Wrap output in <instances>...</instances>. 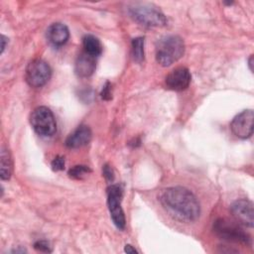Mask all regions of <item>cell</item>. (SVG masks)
<instances>
[{
  "label": "cell",
  "mask_w": 254,
  "mask_h": 254,
  "mask_svg": "<svg viewBox=\"0 0 254 254\" xmlns=\"http://www.w3.org/2000/svg\"><path fill=\"white\" fill-rule=\"evenodd\" d=\"M253 110H243L232 119L230 129L236 137L240 139H247L253 134Z\"/></svg>",
  "instance_id": "cell-8"
},
{
  "label": "cell",
  "mask_w": 254,
  "mask_h": 254,
  "mask_svg": "<svg viewBox=\"0 0 254 254\" xmlns=\"http://www.w3.org/2000/svg\"><path fill=\"white\" fill-rule=\"evenodd\" d=\"M52 75V69L49 64L43 60L36 59L30 62L26 67L25 78L32 87L44 86Z\"/></svg>",
  "instance_id": "cell-7"
},
{
  "label": "cell",
  "mask_w": 254,
  "mask_h": 254,
  "mask_svg": "<svg viewBox=\"0 0 254 254\" xmlns=\"http://www.w3.org/2000/svg\"><path fill=\"white\" fill-rule=\"evenodd\" d=\"M13 171V163L9 150L6 147L1 148L0 153V174L2 180H9Z\"/></svg>",
  "instance_id": "cell-14"
},
{
  "label": "cell",
  "mask_w": 254,
  "mask_h": 254,
  "mask_svg": "<svg viewBox=\"0 0 254 254\" xmlns=\"http://www.w3.org/2000/svg\"><path fill=\"white\" fill-rule=\"evenodd\" d=\"M230 210L236 221L242 225L253 227L254 211L253 203L248 199H237L230 205Z\"/></svg>",
  "instance_id": "cell-9"
},
{
  "label": "cell",
  "mask_w": 254,
  "mask_h": 254,
  "mask_svg": "<svg viewBox=\"0 0 254 254\" xmlns=\"http://www.w3.org/2000/svg\"><path fill=\"white\" fill-rule=\"evenodd\" d=\"M130 17L145 27H163L167 24L165 15L148 3H133L128 7Z\"/></svg>",
  "instance_id": "cell-3"
},
{
  "label": "cell",
  "mask_w": 254,
  "mask_h": 254,
  "mask_svg": "<svg viewBox=\"0 0 254 254\" xmlns=\"http://www.w3.org/2000/svg\"><path fill=\"white\" fill-rule=\"evenodd\" d=\"M123 196V189L120 185H111L107 189V205L109 213L114 225L123 230L126 225V219L123 208L121 206Z\"/></svg>",
  "instance_id": "cell-6"
},
{
  "label": "cell",
  "mask_w": 254,
  "mask_h": 254,
  "mask_svg": "<svg viewBox=\"0 0 254 254\" xmlns=\"http://www.w3.org/2000/svg\"><path fill=\"white\" fill-rule=\"evenodd\" d=\"M124 251H125L126 253H129V254H136V253H138V252H137V250H136L132 245H130V244L125 245Z\"/></svg>",
  "instance_id": "cell-22"
},
{
  "label": "cell",
  "mask_w": 254,
  "mask_h": 254,
  "mask_svg": "<svg viewBox=\"0 0 254 254\" xmlns=\"http://www.w3.org/2000/svg\"><path fill=\"white\" fill-rule=\"evenodd\" d=\"M47 39L55 47L64 46L69 38V31L64 24L54 23L47 29Z\"/></svg>",
  "instance_id": "cell-12"
},
{
  "label": "cell",
  "mask_w": 254,
  "mask_h": 254,
  "mask_svg": "<svg viewBox=\"0 0 254 254\" xmlns=\"http://www.w3.org/2000/svg\"><path fill=\"white\" fill-rule=\"evenodd\" d=\"M92 137L90 128L87 125H79L65 139V146L70 149H76L87 145Z\"/></svg>",
  "instance_id": "cell-11"
},
{
  "label": "cell",
  "mask_w": 254,
  "mask_h": 254,
  "mask_svg": "<svg viewBox=\"0 0 254 254\" xmlns=\"http://www.w3.org/2000/svg\"><path fill=\"white\" fill-rule=\"evenodd\" d=\"M51 167L54 171H62L64 169V158L62 156H57L51 163Z\"/></svg>",
  "instance_id": "cell-18"
},
{
  "label": "cell",
  "mask_w": 254,
  "mask_h": 254,
  "mask_svg": "<svg viewBox=\"0 0 254 254\" xmlns=\"http://www.w3.org/2000/svg\"><path fill=\"white\" fill-rule=\"evenodd\" d=\"M82 45H83L84 53L94 58L100 56L103 50L101 42L92 35L84 36L82 39Z\"/></svg>",
  "instance_id": "cell-15"
},
{
  "label": "cell",
  "mask_w": 254,
  "mask_h": 254,
  "mask_svg": "<svg viewBox=\"0 0 254 254\" xmlns=\"http://www.w3.org/2000/svg\"><path fill=\"white\" fill-rule=\"evenodd\" d=\"M30 123L35 132L42 137H51L56 133L57 122L50 108L39 106L30 116Z\"/></svg>",
  "instance_id": "cell-5"
},
{
  "label": "cell",
  "mask_w": 254,
  "mask_h": 254,
  "mask_svg": "<svg viewBox=\"0 0 254 254\" xmlns=\"http://www.w3.org/2000/svg\"><path fill=\"white\" fill-rule=\"evenodd\" d=\"M184 40L177 35L165 36L156 44V61L162 66L173 64L184 56Z\"/></svg>",
  "instance_id": "cell-2"
},
{
  "label": "cell",
  "mask_w": 254,
  "mask_h": 254,
  "mask_svg": "<svg viewBox=\"0 0 254 254\" xmlns=\"http://www.w3.org/2000/svg\"><path fill=\"white\" fill-rule=\"evenodd\" d=\"M213 231L221 239L246 245L251 244L250 235L244 231L239 222L226 218H218L213 223Z\"/></svg>",
  "instance_id": "cell-4"
},
{
  "label": "cell",
  "mask_w": 254,
  "mask_h": 254,
  "mask_svg": "<svg viewBox=\"0 0 254 254\" xmlns=\"http://www.w3.org/2000/svg\"><path fill=\"white\" fill-rule=\"evenodd\" d=\"M34 248L40 252H51L52 251V248H51L49 242L46 240H38L37 242H35Z\"/></svg>",
  "instance_id": "cell-19"
},
{
  "label": "cell",
  "mask_w": 254,
  "mask_h": 254,
  "mask_svg": "<svg viewBox=\"0 0 254 254\" xmlns=\"http://www.w3.org/2000/svg\"><path fill=\"white\" fill-rule=\"evenodd\" d=\"M191 75L187 67L180 66L173 69L166 76V86L167 88L175 91H181L186 89L190 83Z\"/></svg>",
  "instance_id": "cell-10"
},
{
  "label": "cell",
  "mask_w": 254,
  "mask_h": 254,
  "mask_svg": "<svg viewBox=\"0 0 254 254\" xmlns=\"http://www.w3.org/2000/svg\"><path fill=\"white\" fill-rule=\"evenodd\" d=\"M102 174H103V177L105 178V180L108 182V183H111L113 182L114 180V173H113V170L112 168L109 166V165H104L103 168H102Z\"/></svg>",
  "instance_id": "cell-20"
},
{
  "label": "cell",
  "mask_w": 254,
  "mask_h": 254,
  "mask_svg": "<svg viewBox=\"0 0 254 254\" xmlns=\"http://www.w3.org/2000/svg\"><path fill=\"white\" fill-rule=\"evenodd\" d=\"M100 95H101V98L104 99V100H109V99H111L112 95H111V84H110V82L107 81V82L103 85V88H102V90H101Z\"/></svg>",
  "instance_id": "cell-21"
},
{
  "label": "cell",
  "mask_w": 254,
  "mask_h": 254,
  "mask_svg": "<svg viewBox=\"0 0 254 254\" xmlns=\"http://www.w3.org/2000/svg\"><path fill=\"white\" fill-rule=\"evenodd\" d=\"M248 65H249L250 70L253 72V56L252 55H251V57L248 60Z\"/></svg>",
  "instance_id": "cell-24"
},
{
  "label": "cell",
  "mask_w": 254,
  "mask_h": 254,
  "mask_svg": "<svg viewBox=\"0 0 254 254\" xmlns=\"http://www.w3.org/2000/svg\"><path fill=\"white\" fill-rule=\"evenodd\" d=\"M159 199L164 208L174 217L184 221H194L200 213L195 195L186 188L172 187L162 190Z\"/></svg>",
  "instance_id": "cell-1"
},
{
  "label": "cell",
  "mask_w": 254,
  "mask_h": 254,
  "mask_svg": "<svg viewBox=\"0 0 254 254\" xmlns=\"http://www.w3.org/2000/svg\"><path fill=\"white\" fill-rule=\"evenodd\" d=\"M96 68L95 58L89 56L86 53H81L76 58L74 64V71L79 77H88L90 76Z\"/></svg>",
  "instance_id": "cell-13"
},
{
  "label": "cell",
  "mask_w": 254,
  "mask_h": 254,
  "mask_svg": "<svg viewBox=\"0 0 254 254\" xmlns=\"http://www.w3.org/2000/svg\"><path fill=\"white\" fill-rule=\"evenodd\" d=\"M89 173H91V170L89 167L84 166V165H77V166L72 167L68 171V176L72 179L80 180V179L84 178L86 175H88Z\"/></svg>",
  "instance_id": "cell-17"
},
{
  "label": "cell",
  "mask_w": 254,
  "mask_h": 254,
  "mask_svg": "<svg viewBox=\"0 0 254 254\" xmlns=\"http://www.w3.org/2000/svg\"><path fill=\"white\" fill-rule=\"evenodd\" d=\"M7 42H8V39L4 35H2L1 36V54H3V52H4L5 48H6V43Z\"/></svg>",
  "instance_id": "cell-23"
},
{
  "label": "cell",
  "mask_w": 254,
  "mask_h": 254,
  "mask_svg": "<svg viewBox=\"0 0 254 254\" xmlns=\"http://www.w3.org/2000/svg\"><path fill=\"white\" fill-rule=\"evenodd\" d=\"M132 56L135 62L141 63L144 60V38L138 37L132 40Z\"/></svg>",
  "instance_id": "cell-16"
}]
</instances>
